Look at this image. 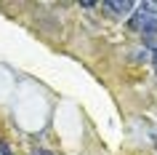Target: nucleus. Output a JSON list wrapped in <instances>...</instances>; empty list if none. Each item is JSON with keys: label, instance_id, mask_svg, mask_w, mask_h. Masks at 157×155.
<instances>
[{"label": "nucleus", "instance_id": "f257e3e1", "mask_svg": "<svg viewBox=\"0 0 157 155\" xmlns=\"http://www.w3.org/2000/svg\"><path fill=\"white\" fill-rule=\"evenodd\" d=\"M131 27L136 30V32H141L144 38H155L157 35V16H152V14H147V11H136L131 16Z\"/></svg>", "mask_w": 157, "mask_h": 155}, {"label": "nucleus", "instance_id": "f03ea898", "mask_svg": "<svg viewBox=\"0 0 157 155\" xmlns=\"http://www.w3.org/2000/svg\"><path fill=\"white\" fill-rule=\"evenodd\" d=\"M101 8L109 11V14H115L117 19H123L136 8V3H131V0H109V3H101Z\"/></svg>", "mask_w": 157, "mask_h": 155}, {"label": "nucleus", "instance_id": "7ed1b4c3", "mask_svg": "<svg viewBox=\"0 0 157 155\" xmlns=\"http://www.w3.org/2000/svg\"><path fill=\"white\" fill-rule=\"evenodd\" d=\"M136 8H141V11H147V14H152V16H155V14H157V3H152V0H147V3H139Z\"/></svg>", "mask_w": 157, "mask_h": 155}, {"label": "nucleus", "instance_id": "20e7f679", "mask_svg": "<svg viewBox=\"0 0 157 155\" xmlns=\"http://www.w3.org/2000/svg\"><path fill=\"white\" fill-rule=\"evenodd\" d=\"M152 62H155V70H157V51H155V56H152Z\"/></svg>", "mask_w": 157, "mask_h": 155}]
</instances>
